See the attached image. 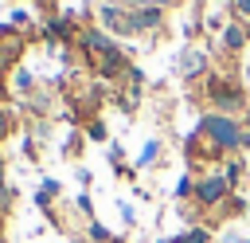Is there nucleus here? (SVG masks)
Listing matches in <instances>:
<instances>
[{"label": "nucleus", "mask_w": 250, "mask_h": 243, "mask_svg": "<svg viewBox=\"0 0 250 243\" xmlns=\"http://www.w3.org/2000/svg\"><path fill=\"white\" fill-rule=\"evenodd\" d=\"M86 47H90V55H98V67H102V71H117V67H121V55L105 43L102 31H90V35H86Z\"/></svg>", "instance_id": "1"}, {"label": "nucleus", "mask_w": 250, "mask_h": 243, "mask_svg": "<svg viewBox=\"0 0 250 243\" xmlns=\"http://www.w3.org/2000/svg\"><path fill=\"white\" fill-rule=\"evenodd\" d=\"M203 129H207L219 145H234V141H238V129H234V122H227V118H203Z\"/></svg>", "instance_id": "2"}, {"label": "nucleus", "mask_w": 250, "mask_h": 243, "mask_svg": "<svg viewBox=\"0 0 250 243\" xmlns=\"http://www.w3.org/2000/svg\"><path fill=\"white\" fill-rule=\"evenodd\" d=\"M223 188H227V180H223V176H211V180H203V184H199V200H203V204H211V200H219V196H223Z\"/></svg>", "instance_id": "3"}, {"label": "nucleus", "mask_w": 250, "mask_h": 243, "mask_svg": "<svg viewBox=\"0 0 250 243\" xmlns=\"http://www.w3.org/2000/svg\"><path fill=\"white\" fill-rule=\"evenodd\" d=\"M133 20H137V31H141V27L160 24V12H156V8H145V12H133Z\"/></svg>", "instance_id": "4"}, {"label": "nucleus", "mask_w": 250, "mask_h": 243, "mask_svg": "<svg viewBox=\"0 0 250 243\" xmlns=\"http://www.w3.org/2000/svg\"><path fill=\"white\" fill-rule=\"evenodd\" d=\"M90 239H94V243H117V239H113V235H109L102 223H94V227H90Z\"/></svg>", "instance_id": "5"}, {"label": "nucleus", "mask_w": 250, "mask_h": 243, "mask_svg": "<svg viewBox=\"0 0 250 243\" xmlns=\"http://www.w3.org/2000/svg\"><path fill=\"white\" fill-rule=\"evenodd\" d=\"M27 86H31V74H27V71H16V90L27 94Z\"/></svg>", "instance_id": "6"}, {"label": "nucleus", "mask_w": 250, "mask_h": 243, "mask_svg": "<svg viewBox=\"0 0 250 243\" xmlns=\"http://www.w3.org/2000/svg\"><path fill=\"white\" fill-rule=\"evenodd\" d=\"M207 235L203 231H188V235H180V239H172V243H203Z\"/></svg>", "instance_id": "7"}, {"label": "nucleus", "mask_w": 250, "mask_h": 243, "mask_svg": "<svg viewBox=\"0 0 250 243\" xmlns=\"http://www.w3.org/2000/svg\"><path fill=\"white\" fill-rule=\"evenodd\" d=\"M8 196H12V188H4V184H0V227H4V212H8Z\"/></svg>", "instance_id": "8"}, {"label": "nucleus", "mask_w": 250, "mask_h": 243, "mask_svg": "<svg viewBox=\"0 0 250 243\" xmlns=\"http://www.w3.org/2000/svg\"><path fill=\"white\" fill-rule=\"evenodd\" d=\"M152 157H156V141H148V145H145V153H141V165H152Z\"/></svg>", "instance_id": "9"}, {"label": "nucleus", "mask_w": 250, "mask_h": 243, "mask_svg": "<svg viewBox=\"0 0 250 243\" xmlns=\"http://www.w3.org/2000/svg\"><path fill=\"white\" fill-rule=\"evenodd\" d=\"M12 133V118H8V110H0V137H8Z\"/></svg>", "instance_id": "10"}, {"label": "nucleus", "mask_w": 250, "mask_h": 243, "mask_svg": "<svg viewBox=\"0 0 250 243\" xmlns=\"http://www.w3.org/2000/svg\"><path fill=\"white\" fill-rule=\"evenodd\" d=\"M90 137H94V141H102V137H105V125H102V122H94V125H90Z\"/></svg>", "instance_id": "11"}, {"label": "nucleus", "mask_w": 250, "mask_h": 243, "mask_svg": "<svg viewBox=\"0 0 250 243\" xmlns=\"http://www.w3.org/2000/svg\"><path fill=\"white\" fill-rule=\"evenodd\" d=\"M227 43H234V47H238V43H242V31H238V27H230V31H227Z\"/></svg>", "instance_id": "12"}]
</instances>
